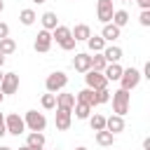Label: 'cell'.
I'll return each instance as SVG.
<instances>
[{"mask_svg": "<svg viewBox=\"0 0 150 150\" xmlns=\"http://www.w3.org/2000/svg\"><path fill=\"white\" fill-rule=\"evenodd\" d=\"M112 12H115L112 0H98V2H96V16H98V21H101V23H110Z\"/></svg>", "mask_w": 150, "mask_h": 150, "instance_id": "obj_8", "label": "cell"}, {"mask_svg": "<svg viewBox=\"0 0 150 150\" xmlns=\"http://www.w3.org/2000/svg\"><path fill=\"white\" fill-rule=\"evenodd\" d=\"M56 150H59V148H56Z\"/></svg>", "mask_w": 150, "mask_h": 150, "instance_id": "obj_48", "label": "cell"}, {"mask_svg": "<svg viewBox=\"0 0 150 150\" xmlns=\"http://www.w3.org/2000/svg\"><path fill=\"white\" fill-rule=\"evenodd\" d=\"M26 145H28V148H33V150L42 148V145H45V134H42V131H30V134H28V138H26Z\"/></svg>", "mask_w": 150, "mask_h": 150, "instance_id": "obj_20", "label": "cell"}, {"mask_svg": "<svg viewBox=\"0 0 150 150\" xmlns=\"http://www.w3.org/2000/svg\"><path fill=\"white\" fill-rule=\"evenodd\" d=\"M5 66V54H0V68Z\"/></svg>", "mask_w": 150, "mask_h": 150, "instance_id": "obj_38", "label": "cell"}, {"mask_svg": "<svg viewBox=\"0 0 150 150\" xmlns=\"http://www.w3.org/2000/svg\"><path fill=\"white\" fill-rule=\"evenodd\" d=\"M56 108H61V110H70V112H73V108H75V94H68V91L56 94Z\"/></svg>", "mask_w": 150, "mask_h": 150, "instance_id": "obj_16", "label": "cell"}, {"mask_svg": "<svg viewBox=\"0 0 150 150\" xmlns=\"http://www.w3.org/2000/svg\"><path fill=\"white\" fill-rule=\"evenodd\" d=\"M73 68H75L77 73H87V70H91V54H87V52L75 54V59H73Z\"/></svg>", "mask_w": 150, "mask_h": 150, "instance_id": "obj_12", "label": "cell"}, {"mask_svg": "<svg viewBox=\"0 0 150 150\" xmlns=\"http://www.w3.org/2000/svg\"><path fill=\"white\" fill-rule=\"evenodd\" d=\"M5 134H7V129H5V124H2V127H0V138H2Z\"/></svg>", "mask_w": 150, "mask_h": 150, "instance_id": "obj_37", "label": "cell"}, {"mask_svg": "<svg viewBox=\"0 0 150 150\" xmlns=\"http://www.w3.org/2000/svg\"><path fill=\"white\" fill-rule=\"evenodd\" d=\"M14 52H16V42H14L12 38H2V40H0V54L9 56V54H14Z\"/></svg>", "mask_w": 150, "mask_h": 150, "instance_id": "obj_28", "label": "cell"}, {"mask_svg": "<svg viewBox=\"0 0 150 150\" xmlns=\"http://www.w3.org/2000/svg\"><path fill=\"white\" fill-rule=\"evenodd\" d=\"M110 23H112V26H117V28L127 26V23H129V12H127V9H115V12H112Z\"/></svg>", "mask_w": 150, "mask_h": 150, "instance_id": "obj_21", "label": "cell"}, {"mask_svg": "<svg viewBox=\"0 0 150 150\" xmlns=\"http://www.w3.org/2000/svg\"><path fill=\"white\" fill-rule=\"evenodd\" d=\"M40 103H42V108L45 110H52V108H56V94H42V98H40Z\"/></svg>", "mask_w": 150, "mask_h": 150, "instance_id": "obj_31", "label": "cell"}, {"mask_svg": "<svg viewBox=\"0 0 150 150\" xmlns=\"http://www.w3.org/2000/svg\"><path fill=\"white\" fill-rule=\"evenodd\" d=\"M122 70H124V68H122L120 63H108V66H105V70H103V75H105V80H108V82H115V80H120V77H122Z\"/></svg>", "mask_w": 150, "mask_h": 150, "instance_id": "obj_18", "label": "cell"}, {"mask_svg": "<svg viewBox=\"0 0 150 150\" xmlns=\"http://www.w3.org/2000/svg\"><path fill=\"white\" fill-rule=\"evenodd\" d=\"M75 101H77V103H87V105L94 108V89H89V87L80 89V91L75 94Z\"/></svg>", "mask_w": 150, "mask_h": 150, "instance_id": "obj_22", "label": "cell"}, {"mask_svg": "<svg viewBox=\"0 0 150 150\" xmlns=\"http://www.w3.org/2000/svg\"><path fill=\"white\" fill-rule=\"evenodd\" d=\"M2 124H5V115L0 112V127H2Z\"/></svg>", "mask_w": 150, "mask_h": 150, "instance_id": "obj_40", "label": "cell"}, {"mask_svg": "<svg viewBox=\"0 0 150 150\" xmlns=\"http://www.w3.org/2000/svg\"><path fill=\"white\" fill-rule=\"evenodd\" d=\"M138 21H141V26H145V28H148V26H150V9H143V12H141V16H138Z\"/></svg>", "mask_w": 150, "mask_h": 150, "instance_id": "obj_32", "label": "cell"}, {"mask_svg": "<svg viewBox=\"0 0 150 150\" xmlns=\"http://www.w3.org/2000/svg\"><path fill=\"white\" fill-rule=\"evenodd\" d=\"M105 66H108V63H105V59H103V54H101V52L91 56V70H98V73H103V70H105Z\"/></svg>", "mask_w": 150, "mask_h": 150, "instance_id": "obj_29", "label": "cell"}, {"mask_svg": "<svg viewBox=\"0 0 150 150\" xmlns=\"http://www.w3.org/2000/svg\"><path fill=\"white\" fill-rule=\"evenodd\" d=\"M141 5V9H150V0H136Z\"/></svg>", "mask_w": 150, "mask_h": 150, "instance_id": "obj_35", "label": "cell"}, {"mask_svg": "<svg viewBox=\"0 0 150 150\" xmlns=\"http://www.w3.org/2000/svg\"><path fill=\"white\" fill-rule=\"evenodd\" d=\"M103 59H105V63H120V59H122V47H117V45H110V47H103Z\"/></svg>", "mask_w": 150, "mask_h": 150, "instance_id": "obj_13", "label": "cell"}, {"mask_svg": "<svg viewBox=\"0 0 150 150\" xmlns=\"http://www.w3.org/2000/svg\"><path fill=\"white\" fill-rule=\"evenodd\" d=\"M105 131H110L112 136L120 134V131H124V117H120V115H110V117H105Z\"/></svg>", "mask_w": 150, "mask_h": 150, "instance_id": "obj_14", "label": "cell"}, {"mask_svg": "<svg viewBox=\"0 0 150 150\" xmlns=\"http://www.w3.org/2000/svg\"><path fill=\"white\" fill-rule=\"evenodd\" d=\"M75 117L77 120H89V115H91V105H87V103H77L75 101Z\"/></svg>", "mask_w": 150, "mask_h": 150, "instance_id": "obj_26", "label": "cell"}, {"mask_svg": "<svg viewBox=\"0 0 150 150\" xmlns=\"http://www.w3.org/2000/svg\"><path fill=\"white\" fill-rule=\"evenodd\" d=\"M2 75H5V73H0V82H2Z\"/></svg>", "mask_w": 150, "mask_h": 150, "instance_id": "obj_46", "label": "cell"}, {"mask_svg": "<svg viewBox=\"0 0 150 150\" xmlns=\"http://www.w3.org/2000/svg\"><path fill=\"white\" fill-rule=\"evenodd\" d=\"M0 150H14V148H9V145H0Z\"/></svg>", "mask_w": 150, "mask_h": 150, "instance_id": "obj_39", "label": "cell"}, {"mask_svg": "<svg viewBox=\"0 0 150 150\" xmlns=\"http://www.w3.org/2000/svg\"><path fill=\"white\" fill-rule=\"evenodd\" d=\"M141 77H148V80H150V61L143 66V73H141Z\"/></svg>", "mask_w": 150, "mask_h": 150, "instance_id": "obj_34", "label": "cell"}, {"mask_svg": "<svg viewBox=\"0 0 150 150\" xmlns=\"http://www.w3.org/2000/svg\"><path fill=\"white\" fill-rule=\"evenodd\" d=\"M66 84H68V75H66L63 70L52 73V75H47V80H45V87H47V91H49V94H59Z\"/></svg>", "mask_w": 150, "mask_h": 150, "instance_id": "obj_3", "label": "cell"}, {"mask_svg": "<svg viewBox=\"0 0 150 150\" xmlns=\"http://www.w3.org/2000/svg\"><path fill=\"white\" fill-rule=\"evenodd\" d=\"M70 35H73L75 42H87L89 35H91V28H89L87 23H77L75 28H70Z\"/></svg>", "mask_w": 150, "mask_h": 150, "instance_id": "obj_15", "label": "cell"}, {"mask_svg": "<svg viewBox=\"0 0 150 150\" xmlns=\"http://www.w3.org/2000/svg\"><path fill=\"white\" fill-rule=\"evenodd\" d=\"M129 103H131V94L129 91H124V89L112 91V115L124 117L129 112Z\"/></svg>", "mask_w": 150, "mask_h": 150, "instance_id": "obj_2", "label": "cell"}, {"mask_svg": "<svg viewBox=\"0 0 150 150\" xmlns=\"http://www.w3.org/2000/svg\"><path fill=\"white\" fill-rule=\"evenodd\" d=\"M96 143L103 145V148H110V145L115 143V136H112L110 131H105V129H103V131H96Z\"/></svg>", "mask_w": 150, "mask_h": 150, "instance_id": "obj_25", "label": "cell"}, {"mask_svg": "<svg viewBox=\"0 0 150 150\" xmlns=\"http://www.w3.org/2000/svg\"><path fill=\"white\" fill-rule=\"evenodd\" d=\"M33 2H38V5H42V2H47V0H33Z\"/></svg>", "mask_w": 150, "mask_h": 150, "instance_id": "obj_43", "label": "cell"}, {"mask_svg": "<svg viewBox=\"0 0 150 150\" xmlns=\"http://www.w3.org/2000/svg\"><path fill=\"white\" fill-rule=\"evenodd\" d=\"M2 9H5V2H2V0H0V12H2Z\"/></svg>", "mask_w": 150, "mask_h": 150, "instance_id": "obj_42", "label": "cell"}, {"mask_svg": "<svg viewBox=\"0 0 150 150\" xmlns=\"http://www.w3.org/2000/svg\"><path fill=\"white\" fill-rule=\"evenodd\" d=\"M35 19H38V14H35L30 7H26V9H21V12H19V21H21L23 26H33V23H35Z\"/></svg>", "mask_w": 150, "mask_h": 150, "instance_id": "obj_24", "label": "cell"}, {"mask_svg": "<svg viewBox=\"0 0 150 150\" xmlns=\"http://www.w3.org/2000/svg\"><path fill=\"white\" fill-rule=\"evenodd\" d=\"M75 150H87V148H84V145H80V148H75Z\"/></svg>", "mask_w": 150, "mask_h": 150, "instance_id": "obj_44", "label": "cell"}, {"mask_svg": "<svg viewBox=\"0 0 150 150\" xmlns=\"http://www.w3.org/2000/svg\"><path fill=\"white\" fill-rule=\"evenodd\" d=\"M120 2H129V0H120Z\"/></svg>", "mask_w": 150, "mask_h": 150, "instance_id": "obj_47", "label": "cell"}, {"mask_svg": "<svg viewBox=\"0 0 150 150\" xmlns=\"http://www.w3.org/2000/svg\"><path fill=\"white\" fill-rule=\"evenodd\" d=\"M40 21H42V30H49V33L59 26V16H56L54 12H45V14L40 16Z\"/></svg>", "mask_w": 150, "mask_h": 150, "instance_id": "obj_17", "label": "cell"}, {"mask_svg": "<svg viewBox=\"0 0 150 150\" xmlns=\"http://www.w3.org/2000/svg\"><path fill=\"white\" fill-rule=\"evenodd\" d=\"M138 82H141V73L136 70V68H124L122 70V77H120V89H124V91H131V89H136L138 87Z\"/></svg>", "mask_w": 150, "mask_h": 150, "instance_id": "obj_5", "label": "cell"}, {"mask_svg": "<svg viewBox=\"0 0 150 150\" xmlns=\"http://www.w3.org/2000/svg\"><path fill=\"white\" fill-rule=\"evenodd\" d=\"M19 89V75L16 73H5L2 82H0V91L2 94H16Z\"/></svg>", "mask_w": 150, "mask_h": 150, "instance_id": "obj_10", "label": "cell"}, {"mask_svg": "<svg viewBox=\"0 0 150 150\" xmlns=\"http://www.w3.org/2000/svg\"><path fill=\"white\" fill-rule=\"evenodd\" d=\"M89 127H91L94 131H103V129H105V117L98 115V112L89 115Z\"/></svg>", "mask_w": 150, "mask_h": 150, "instance_id": "obj_27", "label": "cell"}, {"mask_svg": "<svg viewBox=\"0 0 150 150\" xmlns=\"http://www.w3.org/2000/svg\"><path fill=\"white\" fill-rule=\"evenodd\" d=\"M84 82H87L89 89H108V80L98 70H87L84 73Z\"/></svg>", "mask_w": 150, "mask_h": 150, "instance_id": "obj_7", "label": "cell"}, {"mask_svg": "<svg viewBox=\"0 0 150 150\" xmlns=\"http://www.w3.org/2000/svg\"><path fill=\"white\" fill-rule=\"evenodd\" d=\"M19 150H33V148H28V145H21V148H19Z\"/></svg>", "mask_w": 150, "mask_h": 150, "instance_id": "obj_41", "label": "cell"}, {"mask_svg": "<svg viewBox=\"0 0 150 150\" xmlns=\"http://www.w3.org/2000/svg\"><path fill=\"white\" fill-rule=\"evenodd\" d=\"M143 150H150V138H145V141H143Z\"/></svg>", "mask_w": 150, "mask_h": 150, "instance_id": "obj_36", "label": "cell"}, {"mask_svg": "<svg viewBox=\"0 0 150 150\" xmlns=\"http://www.w3.org/2000/svg\"><path fill=\"white\" fill-rule=\"evenodd\" d=\"M2 38H9V26L5 23V21H0V40Z\"/></svg>", "mask_w": 150, "mask_h": 150, "instance_id": "obj_33", "label": "cell"}, {"mask_svg": "<svg viewBox=\"0 0 150 150\" xmlns=\"http://www.w3.org/2000/svg\"><path fill=\"white\" fill-rule=\"evenodd\" d=\"M52 33L49 30H40L38 35H35V42H33V47H35V52H40V54H47L49 49H52Z\"/></svg>", "mask_w": 150, "mask_h": 150, "instance_id": "obj_9", "label": "cell"}, {"mask_svg": "<svg viewBox=\"0 0 150 150\" xmlns=\"http://www.w3.org/2000/svg\"><path fill=\"white\" fill-rule=\"evenodd\" d=\"M108 101H110L108 89H94V105H101V103H108Z\"/></svg>", "mask_w": 150, "mask_h": 150, "instance_id": "obj_30", "label": "cell"}, {"mask_svg": "<svg viewBox=\"0 0 150 150\" xmlns=\"http://www.w3.org/2000/svg\"><path fill=\"white\" fill-rule=\"evenodd\" d=\"M5 129H7V134H12V136H21V134L26 131L23 117H19L16 112H9V115L5 117Z\"/></svg>", "mask_w": 150, "mask_h": 150, "instance_id": "obj_6", "label": "cell"}, {"mask_svg": "<svg viewBox=\"0 0 150 150\" xmlns=\"http://www.w3.org/2000/svg\"><path fill=\"white\" fill-rule=\"evenodd\" d=\"M23 124H26V129H30V131H45L47 117H45L42 112H38V110H28L26 117H23Z\"/></svg>", "mask_w": 150, "mask_h": 150, "instance_id": "obj_4", "label": "cell"}, {"mask_svg": "<svg viewBox=\"0 0 150 150\" xmlns=\"http://www.w3.org/2000/svg\"><path fill=\"white\" fill-rule=\"evenodd\" d=\"M120 30H122V28H117V26H112V23H103L101 38H103L105 42H112V40H117V38H120Z\"/></svg>", "mask_w": 150, "mask_h": 150, "instance_id": "obj_19", "label": "cell"}, {"mask_svg": "<svg viewBox=\"0 0 150 150\" xmlns=\"http://www.w3.org/2000/svg\"><path fill=\"white\" fill-rule=\"evenodd\" d=\"M2 98H5V94H2V91H0V103H2Z\"/></svg>", "mask_w": 150, "mask_h": 150, "instance_id": "obj_45", "label": "cell"}, {"mask_svg": "<svg viewBox=\"0 0 150 150\" xmlns=\"http://www.w3.org/2000/svg\"><path fill=\"white\" fill-rule=\"evenodd\" d=\"M70 122H73V112H70V110L56 108V117H54L56 129H59V131H68V129H70Z\"/></svg>", "mask_w": 150, "mask_h": 150, "instance_id": "obj_11", "label": "cell"}, {"mask_svg": "<svg viewBox=\"0 0 150 150\" xmlns=\"http://www.w3.org/2000/svg\"><path fill=\"white\" fill-rule=\"evenodd\" d=\"M87 47H89L94 54H98V52H103V47H105V40H103L101 35H89V40H87Z\"/></svg>", "mask_w": 150, "mask_h": 150, "instance_id": "obj_23", "label": "cell"}, {"mask_svg": "<svg viewBox=\"0 0 150 150\" xmlns=\"http://www.w3.org/2000/svg\"><path fill=\"white\" fill-rule=\"evenodd\" d=\"M52 40H56V45L63 49V52H73L75 49V40H73V35H70V28L68 26H56L54 30H52Z\"/></svg>", "mask_w": 150, "mask_h": 150, "instance_id": "obj_1", "label": "cell"}]
</instances>
